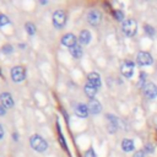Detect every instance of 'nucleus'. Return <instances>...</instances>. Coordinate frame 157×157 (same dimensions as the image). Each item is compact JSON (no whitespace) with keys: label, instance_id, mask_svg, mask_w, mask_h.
Instances as JSON below:
<instances>
[{"label":"nucleus","instance_id":"1","mask_svg":"<svg viewBox=\"0 0 157 157\" xmlns=\"http://www.w3.org/2000/svg\"><path fill=\"white\" fill-rule=\"evenodd\" d=\"M29 144H31L32 148L34 151H37V152H44L48 148L47 141L42 136H39V135H32L29 137Z\"/></svg>","mask_w":157,"mask_h":157},{"label":"nucleus","instance_id":"2","mask_svg":"<svg viewBox=\"0 0 157 157\" xmlns=\"http://www.w3.org/2000/svg\"><path fill=\"white\" fill-rule=\"evenodd\" d=\"M121 31L126 37H134L137 32V23L132 18H128L121 25Z\"/></svg>","mask_w":157,"mask_h":157},{"label":"nucleus","instance_id":"3","mask_svg":"<svg viewBox=\"0 0 157 157\" xmlns=\"http://www.w3.org/2000/svg\"><path fill=\"white\" fill-rule=\"evenodd\" d=\"M66 23V13L63 10H56L53 13V25L55 28H63Z\"/></svg>","mask_w":157,"mask_h":157},{"label":"nucleus","instance_id":"4","mask_svg":"<svg viewBox=\"0 0 157 157\" xmlns=\"http://www.w3.org/2000/svg\"><path fill=\"white\" fill-rule=\"evenodd\" d=\"M136 63L140 66H148V65H151L153 63V58L147 52H140L136 55Z\"/></svg>","mask_w":157,"mask_h":157},{"label":"nucleus","instance_id":"5","mask_svg":"<svg viewBox=\"0 0 157 157\" xmlns=\"http://www.w3.org/2000/svg\"><path fill=\"white\" fill-rule=\"evenodd\" d=\"M134 69H135V64L131 60H125L120 66V72L123 74L124 77L130 78L134 75Z\"/></svg>","mask_w":157,"mask_h":157},{"label":"nucleus","instance_id":"6","mask_svg":"<svg viewBox=\"0 0 157 157\" xmlns=\"http://www.w3.org/2000/svg\"><path fill=\"white\" fill-rule=\"evenodd\" d=\"M26 77V71L22 66H15L11 70V78L13 82H22Z\"/></svg>","mask_w":157,"mask_h":157},{"label":"nucleus","instance_id":"7","mask_svg":"<svg viewBox=\"0 0 157 157\" xmlns=\"http://www.w3.org/2000/svg\"><path fill=\"white\" fill-rule=\"evenodd\" d=\"M142 91L145 93V96L148 99H153L157 97V86L153 82H147L145 83V86L142 87Z\"/></svg>","mask_w":157,"mask_h":157},{"label":"nucleus","instance_id":"8","mask_svg":"<svg viewBox=\"0 0 157 157\" xmlns=\"http://www.w3.org/2000/svg\"><path fill=\"white\" fill-rule=\"evenodd\" d=\"M87 21L91 26H98L102 21V13L98 10H91L87 15Z\"/></svg>","mask_w":157,"mask_h":157},{"label":"nucleus","instance_id":"9","mask_svg":"<svg viewBox=\"0 0 157 157\" xmlns=\"http://www.w3.org/2000/svg\"><path fill=\"white\" fill-rule=\"evenodd\" d=\"M76 42H77V39H76L75 34H72V33H66L61 38V44L65 45V47H67V48H71V47L76 45L77 44Z\"/></svg>","mask_w":157,"mask_h":157},{"label":"nucleus","instance_id":"10","mask_svg":"<svg viewBox=\"0 0 157 157\" xmlns=\"http://www.w3.org/2000/svg\"><path fill=\"white\" fill-rule=\"evenodd\" d=\"M0 102H1V105H4L6 109L13 107V99L9 92H2L0 94Z\"/></svg>","mask_w":157,"mask_h":157},{"label":"nucleus","instance_id":"11","mask_svg":"<svg viewBox=\"0 0 157 157\" xmlns=\"http://www.w3.org/2000/svg\"><path fill=\"white\" fill-rule=\"evenodd\" d=\"M87 107H88V112L91 114H99L101 110H102V104L97 99H94V98H92V99L88 101Z\"/></svg>","mask_w":157,"mask_h":157},{"label":"nucleus","instance_id":"12","mask_svg":"<svg viewBox=\"0 0 157 157\" xmlns=\"http://www.w3.org/2000/svg\"><path fill=\"white\" fill-rule=\"evenodd\" d=\"M87 80H88V81H87L88 83H91L92 86H94V87H97V88H99L101 85H102L101 76H99L97 72H90L88 76H87Z\"/></svg>","mask_w":157,"mask_h":157},{"label":"nucleus","instance_id":"13","mask_svg":"<svg viewBox=\"0 0 157 157\" xmlns=\"http://www.w3.org/2000/svg\"><path fill=\"white\" fill-rule=\"evenodd\" d=\"M88 113H90L88 112V107L86 104H83V103L77 104L76 108H75V114L77 117H80V118H86L88 115Z\"/></svg>","mask_w":157,"mask_h":157},{"label":"nucleus","instance_id":"14","mask_svg":"<svg viewBox=\"0 0 157 157\" xmlns=\"http://www.w3.org/2000/svg\"><path fill=\"white\" fill-rule=\"evenodd\" d=\"M91 32L90 31H87V29H83V31H81V33H80V37H78V42H80V44H83V45H86V44H88L90 42H91Z\"/></svg>","mask_w":157,"mask_h":157},{"label":"nucleus","instance_id":"15","mask_svg":"<svg viewBox=\"0 0 157 157\" xmlns=\"http://www.w3.org/2000/svg\"><path fill=\"white\" fill-rule=\"evenodd\" d=\"M121 148H123L124 152H131V151L135 150V144L130 139H124L121 141Z\"/></svg>","mask_w":157,"mask_h":157},{"label":"nucleus","instance_id":"16","mask_svg":"<svg viewBox=\"0 0 157 157\" xmlns=\"http://www.w3.org/2000/svg\"><path fill=\"white\" fill-rule=\"evenodd\" d=\"M83 90H85L86 96H87V97H90L91 99H92V98H94V96L97 94V91H98V88H97V87L92 86V85H91V83H88V82L85 85Z\"/></svg>","mask_w":157,"mask_h":157},{"label":"nucleus","instance_id":"17","mask_svg":"<svg viewBox=\"0 0 157 157\" xmlns=\"http://www.w3.org/2000/svg\"><path fill=\"white\" fill-rule=\"evenodd\" d=\"M107 118H108V121H109V131L110 132H114L117 129H118V118L112 115V114H107Z\"/></svg>","mask_w":157,"mask_h":157},{"label":"nucleus","instance_id":"18","mask_svg":"<svg viewBox=\"0 0 157 157\" xmlns=\"http://www.w3.org/2000/svg\"><path fill=\"white\" fill-rule=\"evenodd\" d=\"M69 50H70V53H71V55H72L74 58H76V59H78V58H81V56H82V54H83V50H82V47H81L80 44H76V45H74V47H71V48H69Z\"/></svg>","mask_w":157,"mask_h":157},{"label":"nucleus","instance_id":"19","mask_svg":"<svg viewBox=\"0 0 157 157\" xmlns=\"http://www.w3.org/2000/svg\"><path fill=\"white\" fill-rule=\"evenodd\" d=\"M25 28H26V32H27L29 36H32V34L36 33V26H34L32 22H27V23L25 25Z\"/></svg>","mask_w":157,"mask_h":157},{"label":"nucleus","instance_id":"20","mask_svg":"<svg viewBox=\"0 0 157 157\" xmlns=\"http://www.w3.org/2000/svg\"><path fill=\"white\" fill-rule=\"evenodd\" d=\"M9 22H10L9 17H7L6 15H2V13H0V27H2V26H5V25H7Z\"/></svg>","mask_w":157,"mask_h":157},{"label":"nucleus","instance_id":"21","mask_svg":"<svg viewBox=\"0 0 157 157\" xmlns=\"http://www.w3.org/2000/svg\"><path fill=\"white\" fill-rule=\"evenodd\" d=\"M114 16H115V18L118 21H123L124 22V13H123V11H120V10L114 11Z\"/></svg>","mask_w":157,"mask_h":157},{"label":"nucleus","instance_id":"22","mask_svg":"<svg viewBox=\"0 0 157 157\" xmlns=\"http://www.w3.org/2000/svg\"><path fill=\"white\" fill-rule=\"evenodd\" d=\"M145 31H146V33H147L150 37H152V36L155 34V28L151 27L150 25H145Z\"/></svg>","mask_w":157,"mask_h":157},{"label":"nucleus","instance_id":"23","mask_svg":"<svg viewBox=\"0 0 157 157\" xmlns=\"http://www.w3.org/2000/svg\"><path fill=\"white\" fill-rule=\"evenodd\" d=\"M2 53L4 54H11L12 53V45H10V44H6V45H4L2 47Z\"/></svg>","mask_w":157,"mask_h":157},{"label":"nucleus","instance_id":"24","mask_svg":"<svg viewBox=\"0 0 157 157\" xmlns=\"http://www.w3.org/2000/svg\"><path fill=\"white\" fill-rule=\"evenodd\" d=\"M85 157H97V156H96L93 148H88V150L85 152Z\"/></svg>","mask_w":157,"mask_h":157},{"label":"nucleus","instance_id":"25","mask_svg":"<svg viewBox=\"0 0 157 157\" xmlns=\"http://www.w3.org/2000/svg\"><path fill=\"white\" fill-rule=\"evenodd\" d=\"M144 151L146 152V153H152L155 150H153V146L152 145H150V144H147L146 146H145V148H144Z\"/></svg>","mask_w":157,"mask_h":157},{"label":"nucleus","instance_id":"26","mask_svg":"<svg viewBox=\"0 0 157 157\" xmlns=\"http://www.w3.org/2000/svg\"><path fill=\"white\" fill-rule=\"evenodd\" d=\"M146 156V152L144 150H140V151H136L134 153V157H145Z\"/></svg>","mask_w":157,"mask_h":157},{"label":"nucleus","instance_id":"27","mask_svg":"<svg viewBox=\"0 0 157 157\" xmlns=\"http://www.w3.org/2000/svg\"><path fill=\"white\" fill-rule=\"evenodd\" d=\"M145 77H146V74H142L141 72V75H140V82H139V86H141V83L144 85L145 83ZM145 86V85H144Z\"/></svg>","mask_w":157,"mask_h":157},{"label":"nucleus","instance_id":"28","mask_svg":"<svg viewBox=\"0 0 157 157\" xmlns=\"http://www.w3.org/2000/svg\"><path fill=\"white\" fill-rule=\"evenodd\" d=\"M5 113H6V108L0 104V115H5Z\"/></svg>","mask_w":157,"mask_h":157},{"label":"nucleus","instance_id":"29","mask_svg":"<svg viewBox=\"0 0 157 157\" xmlns=\"http://www.w3.org/2000/svg\"><path fill=\"white\" fill-rule=\"evenodd\" d=\"M4 137V128L0 125V140Z\"/></svg>","mask_w":157,"mask_h":157},{"label":"nucleus","instance_id":"30","mask_svg":"<svg viewBox=\"0 0 157 157\" xmlns=\"http://www.w3.org/2000/svg\"><path fill=\"white\" fill-rule=\"evenodd\" d=\"M13 140H15V141H17V134H16V132L13 134Z\"/></svg>","mask_w":157,"mask_h":157}]
</instances>
